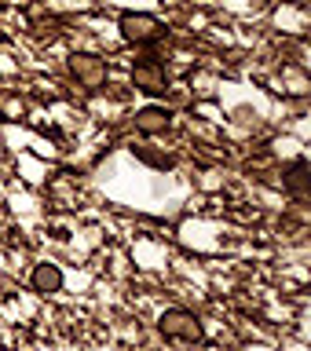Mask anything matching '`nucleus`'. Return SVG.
Wrapping results in <instances>:
<instances>
[{
    "label": "nucleus",
    "mask_w": 311,
    "mask_h": 351,
    "mask_svg": "<svg viewBox=\"0 0 311 351\" xmlns=\"http://www.w3.org/2000/svg\"><path fill=\"white\" fill-rule=\"evenodd\" d=\"M286 186H290L293 194H304V191H308V165H304V161H297L293 169H290V176H286Z\"/></svg>",
    "instance_id": "obj_7"
},
{
    "label": "nucleus",
    "mask_w": 311,
    "mask_h": 351,
    "mask_svg": "<svg viewBox=\"0 0 311 351\" xmlns=\"http://www.w3.org/2000/svg\"><path fill=\"white\" fill-rule=\"evenodd\" d=\"M121 37L128 44H150L161 37V22L147 15V11H128L125 19H121Z\"/></svg>",
    "instance_id": "obj_4"
},
{
    "label": "nucleus",
    "mask_w": 311,
    "mask_h": 351,
    "mask_svg": "<svg viewBox=\"0 0 311 351\" xmlns=\"http://www.w3.org/2000/svg\"><path fill=\"white\" fill-rule=\"evenodd\" d=\"M66 66H70L73 81L81 84V88H88V92L103 88L106 77H110L106 59H99V55H92V51H77V55H70V62H66Z\"/></svg>",
    "instance_id": "obj_1"
},
{
    "label": "nucleus",
    "mask_w": 311,
    "mask_h": 351,
    "mask_svg": "<svg viewBox=\"0 0 311 351\" xmlns=\"http://www.w3.org/2000/svg\"><path fill=\"white\" fill-rule=\"evenodd\" d=\"M30 285H33V293H44V296H51V293H59L62 289V271H59V263H37L30 274Z\"/></svg>",
    "instance_id": "obj_6"
},
{
    "label": "nucleus",
    "mask_w": 311,
    "mask_h": 351,
    "mask_svg": "<svg viewBox=\"0 0 311 351\" xmlns=\"http://www.w3.org/2000/svg\"><path fill=\"white\" fill-rule=\"evenodd\" d=\"M132 88L143 92V95H165L169 92V73H165L161 62L143 59V62L132 66Z\"/></svg>",
    "instance_id": "obj_3"
},
{
    "label": "nucleus",
    "mask_w": 311,
    "mask_h": 351,
    "mask_svg": "<svg viewBox=\"0 0 311 351\" xmlns=\"http://www.w3.org/2000/svg\"><path fill=\"white\" fill-rule=\"evenodd\" d=\"M132 125H136L139 136H161V132H169L172 114H169L165 106H143V110H136Z\"/></svg>",
    "instance_id": "obj_5"
},
{
    "label": "nucleus",
    "mask_w": 311,
    "mask_h": 351,
    "mask_svg": "<svg viewBox=\"0 0 311 351\" xmlns=\"http://www.w3.org/2000/svg\"><path fill=\"white\" fill-rule=\"evenodd\" d=\"M158 329H161L169 340H183V344H198V340H202V322H198L191 311H183V307L165 311L161 322H158Z\"/></svg>",
    "instance_id": "obj_2"
}]
</instances>
